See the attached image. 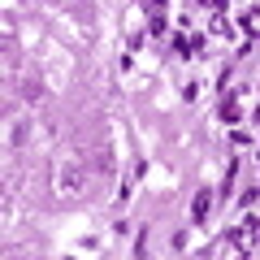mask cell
Returning a JSON list of instances; mask_svg holds the SVG:
<instances>
[{
  "label": "cell",
  "mask_w": 260,
  "mask_h": 260,
  "mask_svg": "<svg viewBox=\"0 0 260 260\" xmlns=\"http://www.w3.org/2000/svg\"><path fill=\"white\" fill-rule=\"evenodd\" d=\"M208 213V191H200V200H195V217H204Z\"/></svg>",
  "instance_id": "cell-2"
},
{
  "label": "cell",
  "mask_w": 260,
  "mask_h": 260,
  "mask_svg": "<svg viewBox=\"0 0 260 260\" xmlns=\"http://www.w3.org/2000/svg\"><path fill=\"white\" fill-rule=\"evenodd\" d=\"M78 186H83V169H78L74 160H70V165L61 169V195H74Z\"/></svg>",
  "instance_id": "cell-1"
}]
</instances>
